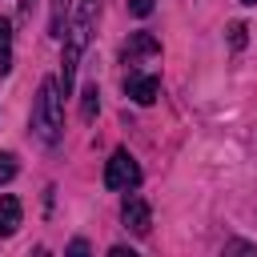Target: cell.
Listing matches in <instances>:
<instances>
[{"label": "cell", "instance_id": "6da1fadb", "mask_svg": "<svg viewBox=\"0 0 257 257\" xmlns=\"http://www.w3.org/2000/svg\"><path fill=\"white\" fill-rule=\"evenodd\" d=\"M96 16H100V0H80V8H76V16L68 20V28H64V60H60V88H64V96L72 92V76H76V64H80V56H84V48H88V36H92V28H96Z\"/></svg>", "mask_w": 257, "mask_h": 257}, {"label": "cell", "instance_id": "7a4b0ae2", "mask_svg": "<svg viewBox=\"0 0 257 257\" xmlns=\"http://www.w3.org/2000/svg\"><path fill=\"white\" fill-rule=\"evenodd\" d=\"M32 133L44 145H56L60 133H64V88H60L56 76L40 80V92H36V104H32Z\"/></svg>", "mask_w": 257, "mask_h": 257}, {"label": "cell", "instance_id": "3957f363", "mask_svg": "<svg viewBox=\"0 0 257 257\" xmlns=\"http://www.w3.org/2000/svg\"><path fill=\"white\" fill-rule=\"evenodd\" d=\"M141 185V165L133 161L128 149H116L104 165V189H137Z\"/></svg>", "mask_w": 257, "mask_h": 257}, {"label": "cell", "instance_id": "277c9868", "mask_svg": "<svg viewBox=\"0 0 257 257\" xmlns=\"http://www.w3.org/2000/svg\"><path fill=\"white\" fill-rule=\"evenodd\" d=\"M120 221L137 233V237H149V229H153V217H149V205H145V197H137V193H128L124 201H120Z\"/></svg>", "mask_w": 257, "mask_h": 257}, {"label": "cell", "instance_id": "5b68a950", "mask_svg": "<svg viewBox=\"0 0 257 257\" xmlns=\"http://www.w3.org/2000/svg\"><path fill=\"white\" fill-rule=\"evenodd\" d=\"M124 92H128L137 104H153V100L161 96V80H157L153 72H128V76H124Z\"/></svg>", "mask_w": 257, "mask_h": 257}, {"label": "cell", "instance_id": "8992f818", "mask_svg": "<svg viewBox=\"0 0 257 257\" xmlns=\"http://www.w3.org/2000/svg\"><path fill=\"white\" fill-rule=\"evenodd\" d=\"M145 56H161V40H157L153 32H133L128 44H124V60L137 64V60H145Z\"/></svg>", "mask_w": 257, "mask_h": 257}, {"label": "cell", "instance_id": "52a82bcc", "mask_svg": "<svg viewBox=\"0 0 257 257\" xmlns=\"http://www.w3.org/2000/svg\"><path fill=\"white\" fill-rule=\"evenodd\" d=\"M16 229H20V201L12 193H4L0 197V237H12Z\"/></svg>", "mask_w": 257, "mask_h": 257}, {"label": "cell", "instance_id": "ba28073f", "mask_svg": "<svg viewBox=\"0 0 257 257\" xmlns=\"http://www.w3.org/2000/svg\"><path fill=\"white\" fill-rule=\"evenodd\" d=\"M12 68V24L0 20V72Z\"/></svg>", "mask_w": 257, "mask_h": 257}, {"label": "cell", "instance_id": "9c48e42d", "mask_svg": "<svg viewBox=\"0 0 257 257\" xmlns=\"http://www.w3.org/2000/svg\"><path fill=\"white\" fill-rule=\"evenodd\" d=\"M72 0H52V12H48V32L52 36H64V12H68Z\"/></svg>", "mask_w": 257, "mask_h": 257}, {"label": "cell", "instance_id": "30bf717a", "mask_svg": "<svg viewBox=\"0 0 257 257\" xmlns=\"http://www.w3.org/2000/svg\"><path fill=\"white\" fill-rule=\"evenodd\" d=\"M96 108H100V92H96V84H88V88H84V100H80V116L92 120Z\"/></svg>", "mask_w": 257, "mask_h": 257}, {"label": "cell", "instance_id": "8fae6325", "mask_svg": "<svg viewBox=\"0 0 257 257\" xmlns=\"http://www.w3.org/2000/svg\"><path fill=\"white\" fill-rule=\"evenodd\" d=\"M245 32H249V28H245L241 20H233V24H229V48H245V40H249Z\"/></svg>", "mask_w": 257, "mask_h": 257}, {"label": "cell", "instance_id": "7c38bea8", "mask_svg": "<svg viewBox=\"0 0 257 257\" xmlns=\"http://www.w3.org/2000/svg\"><path fill=\"white\" fill-rule=\"evenodd\" d=\"M16 177V157L12 153H0V185H8Z\"/></svg>", "mask_w": 257, "mask_h": 257}, {"label": "cell", "instance_id": "4fadbf2b", "mask_svg": "<svg viewBox=\"0 0 257 257\" xmlns=\"http://www.w3.org/2000/svg\"><path fill=\"white\" fill-rule=\"evenodd\" d=\"M128 12L133 16H149L153 12V0H128Z\"/></svg>", "mask_w": 257, "mask_h": 257}, {"label": "cell", "instance_id": "5bb4252c", "mask_svg": "<svg viewBox=\"0 0 257 257\" xmlns=\"http://www.w3.org/2000/svg\"><path fill=\"white\" fill-rule=\"evenodd\" d=\"M225 253H257V245H249V241H229Z\"/></svg>", "mask_w": 257, "mask_h": 257}, {"label": "cell", "instance_id": "9a60e30c", "mask_svg": "<svg viewBox=\"0 0 257 257\" xmlns=\"http://www.w3.org/2000/svg\"><path fill=\"white\" fill-rule=\"evenodd\" d=\"M32 8H36V0H20V12L24 16H32Z\"/></svg>", "mask_w": 257, "mask_h": 257}, {"label": "cell", "instance_id": "2e32d148", "mask_svg": "<svg viewBox=\"0 0 257 257\" xmlns=\"http://www.w3.org/2000/svg\"><path fill=\"white\" fill-rule=\"evenodd\" d=\"M241 4H257V0H241Z\"/></svg>", "mask_w": 257, "mask_h": 257}]
</instances>
